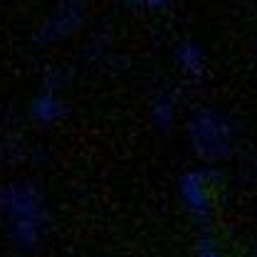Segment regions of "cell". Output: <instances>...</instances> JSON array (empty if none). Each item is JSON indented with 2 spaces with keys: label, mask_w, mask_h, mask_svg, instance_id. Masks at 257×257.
I'll list each match as a JSON object with an SVG mask.
<instances>
[{
  "label": "cell",
  "mask_w": 257,
  "mask_h": 257,
  "mask_svg": "<svg viewBox=\"0 0 257 257\" xmlns=\"http://www.w3.org/2000/svg\"><path fill=\"white\" fill-rule=\"evenodd\" d=\"M149 3H156V0H149Z\"/></svg>",
  "instance_id": "cell-1"
}]
</instances>
